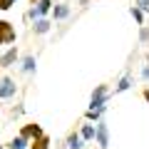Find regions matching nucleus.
Listing matches in <instances>:
<instances>
[{
	"mask_svg": "<svg viewBox=\"0 0 149 149\" xmlns=\"http://www.w3.org/2000/svg\"><path fill=\"white\" fill-rule=\"evenodd\" d=\"M107 100H109V92H107L104 85H100L95 92H92V100H90V109H102V107L107 104Z\"/></svg>",
	"mask_w": 149,
	"mask_h": 149,
	"instance_id": "1",
	"label": "nucleus"
},
{
	"mask_svg": "<svg viewBox=\"0 0 149 149\" xmlns=\"http://www.w3.org/2000/svg\"><path fill=\"white\" fill-rule=\"evenodd\" d=\"M15 42V27L8 20H0V45H10Z\"/></svg>",
	"mask_w": 149,
	"mask_h": 149,
	"instance_id": "2",
	"label": "nucleus"
},
{
	"mask_svg": "<svg viewBox=\"0 0 149 149\" xmlns=\"http://www.w3.org/2000/svg\"><path fill=\"white\" fill-rule=\"evenodd\" d=\"M50 10H52V3H50V0H37V8H32V10L27 13V17H32V20H40V17L47 15Z\"/></svg>",
	"mask_w": 149,
	"mask_h": 149,
	"instance_id": "3",
	"label": "nucleus"
},
{
	"mask_svg": "<svg viewBox=\"0 0 149 149\" xmlns=\"http://www.w3.org/2000/svg\"><path fill=\"white\" fill-rule=\"evenodd\" d=\"M95 137H97V144H100L102 149L109 144V132H107V124L102 122V119H97V127H95Z\"/></svg>",
	"mask_w": 149,
	"mask_h": 149,
	"instance_id": "4",
	"label": "nucleus"
},
{
	"mask_svg": "<svg viewBox=\"0 0 149 149\" xmlns=\"http://www.w3.org/2000/svg\"><path fill=\"white\" fill-rule=\"evenodd\" d=\"M15 92H17V87L10 77L0 80V100H10V97H15Z\"/></svg>",
	"mask_w": 149,
	"mask_h": 149,
	"instance_id": "5",
	"label": "nucleus"
},
{
	"mask_svg": "<svg viewBox=\"0 0 149 149\" xmlns=\"http://www.w3.org/2000/svg\"><path fill=\"white\" fill-rule=\"evenodd\" d=\"M20 134H22L25 139H35V137H40V134H42V129H40V124H25Z\"/></svg>",
	"mask_w": 149,
	"mask_h": 149,
	"instance_id": "6",
	"label": "nucleus"
},
{
	"mask_svg": "<svg viewBox=\"0 0 149 149\" xmlns=\"http://www.w3.org/2000/svg\"><path fill=\"white\" fill-rule=\"evenodd\" d=\"M15 60H17V50H8V52L0 57V65H3V67H10Z\"/></svg>",
	"mask_w": 149,
	"mask_h": 149,
	"instance_id": "7",
	"label": "nucleus"
},
{
	"mask_svg": "<svg viewBox=\"0 0 149 149\" xmlns=\"http://www.w3.org/2000/svg\"><path fill=\"white\" fill-rule=\"evenodd\" d=\"M32 149H50V139L45 137V134L35 137V139H32Z\"/></svg>",
	"mask_w": 149,
	"mask_h": 149,
	"instance_id": "8",
	"label": "nucleus"
},
{
	"mask_svg": "<svg viewBox=\"0 0 149 149\" xmlns=\"http://www.w3.org/2000/svg\"><path fill=\"white\" fill-rule=\"evenodd\" d=\"M52 15H55V20L67 17V15H70V5H55V8H52Z\"/></svg>",
	"mask_w": 149,
	"mask_h": 149,
	"instance_id": "9",
	"label": "nucleus"
},
{
	"mask_svg": "<svg viewBox=\"0 0 149 149\" xmlns=\"http://www.w3.org/2000/svg\"><path fill=\"white\" fill-rule=\"evenodd\" d=\"M67 147H70V149H82V137H80L77 132L70 134V137H67Z\"/></svg>",
	"mask_w": 149,
	"mask_h": 149,
	"instance_id": "10",
	"label": "nucleus"
},
{
	"mask_svg": "<svg viewBox=\"0 0 149 149\" xmlns=\"http://www.w3.org/2000/svg\"><path fill=\"white\" fill-rule=\"evenodd\" d=\"M47 30H50V22L45 20V17L35 20V32H37V35H42V32H47Z\"/></svg>",
	"mask_w": 149,
	"mask_h": 149,
	"instance_id": "11",
	"label": "nucleus"
},
{
	"mask_svg": "<svg viewBox=\"0 0 149 149\" xmlns=\"http://www.w3.org/2000/svg\"><path fill=\"white\" fill-rule=\"evenodd\" d=\"M80 137L82 139H95V124H85L82 132H80Z\"/></svg>",
	"mask_w": 149,
	"mask_h": 149,
	"instance_id": "12",
	"label": "nucleus"
},
{
	"mask_svg": "<svg viewBox=\"0 0 149 149\" xmlns=\"http://www.w3.org/2000/svg\"><path fill=\"white\" fill-rule=\"evenodd\" d=\"M25 144H27V139L20 134V137H15L10 144H8V147H10V149H25Z\"/></svg>",
	"mask_w": 149,
	"mask_h": 149,
	"instance_id": "13",
	"label": "nucleus"
},
{
	"mask_svg": "<svg viewBox=\"0 0 149 149\" xmlns=\"http://www.w3.org/2000/svg\"><path fill=\"white\" fill-rule=\"evenodd\" d=\"M22 70H25V72H32V70H35V57L27 55V57L22 60Z\"/></svg>",
	"mask_w": 149,
	"mask_h": 149,
	"instance_id": "14",
	"label": "nucleus"
},
{
	"mask_svg": "<svg viewBox=\"0 0 149 149\" xmlns=\"http://www.w3.org/2000/svg\"><path fill=\"white\" fill-rule=\"evenodd\" d=\"M129 85H132V80H129V77H122V80H119V85H117V90H114V92H124V90H129Z\"/></svg>",
	"mask_w": 149,
	"mask_h": 149,
	"instance_id": "15",
	"label": "nucleus"
},
{
	"mask_svg": "<svg viewBox=\"0 0 149 149\" xmlns=\"http://www.w3.org/2000/svg\"><path fill=\"white\" fill-rule=\"evenodd\" d=\"M102 112H104V107H102V109H87V119H95V122H97Z\"/></svg>",
	"mask_w": 149,
	"mask_h": 149,
	"instance_id": "16",
	"label": "nucleus"
},
{
	"mask_svg": "<svg viewBox=\"0 0 149 149\" xmlns=\"http://www.w3.org/2000/svg\"><path fill=\"white\" fill-rule=\"evenodd\" d=\"M129 13H132V17H134V20H137V22H142V20H144V13L139 10V8H132V10H129Z\"/></svg>",
	"mask_w": 149,
	"mask_h": 149,
	"instance_id": "17",
	"label": "nucleus"
},
{
	"mask_svg": "<svg viewBox=\"0 0 149 149\" xmlns=\"http://www.w3.org/2000/svg\"><path fill=\"white\" fill-rule=\"evenodd\" d=\"M13 0H0V10H10Z\"/></svg>",
	"mask_w": 149,
	"mask_h": 149,
	"instance_id": "18",
	"label": "nucleus"
},
{
	"mask_svg": "<svg viewBox=\"0 0 149 149\" xmlns=\"http://www.w3.org/2000/svg\"><path fill=\"white\" fill-rule=\"evenodd\" d=\"M139 10H142V13H149V0H142V3H139Z\"/></svg>",
	"mask_w": 149,
	"mask_h": 149,
	"instance_id": "19",
	"label": "nucleus"
},
{
	"mask_svg": "<svg viewBox=\"0 0 149 149\" xmlns=\"http://www.w3.org/2000/svg\"><path fill=\"white\" fill-rule=\"evenodd\" d=\"M142 77H144V80H149V65H147V67L142 70Z\"/></svg>",
	"mask_w": 149,
	"mask_h": 149,
	"instance_id": "20",
	"label": "nucleus"
},
{
	"mask_svg": "<svg viewBox=\"0 0 149 149\" xmlns=\"http://www.w3.org/2000/svg\"><path fill=\"white\" fill-rule=\"evenodd\" d=\"M144 100H147V102H149V90H144Z\"/></svg>",
	"mask_w": 149,
	"mask_h": 149,
	"instance_id": "21",
	"label": "nucleus"
},
{
	"mask_svg": "<svg viewBox=\"0 0 149 149\" xmlns=\"http://www.w3.org/2000/svg\"><path fill=\"white\" fill-rule=\"evenodd\" d=\"M30 3H32V5H35V3H37V0H30Z\"/></svg>",
	"mask_w": 149,
	"mask_h": 149,
	"instance_id": "22",
	"label": "nucleus"
},
{
	"mask_svg": "<svg viewBox=\"0 0 149 149\" xmlns=\"http://www.w3.org/2000/svg\"><path fill=\"white\" fill-rule=\"evenodd\" d=\"M13 3H15V0H13Z\"/></svg>",
	"mask_w": 149,
	"mask_h": 149,
	"instance_id": "23",
	"label": "nucleus"
},
{
	"mask_svg": "<svg viewBox=\"0 0 149 149\" xmlns=\"http://www.w3.org/2000/svg\"><path fill=\"white\" fill-rule=\"evenodd\" d=\"M0 149H3V147H0Z\"/></svg>",
	"mask_w": 149,
	"mask_h": 149,
	"instance_id": "24",
	"label": "nucleus"
}]
</instances>
